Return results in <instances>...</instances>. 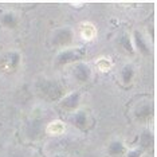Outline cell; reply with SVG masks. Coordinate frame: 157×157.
<instances>
[{"label": "cell", "instance_id": "cell-1", "mask_svg": "<svg viewBox=\"0 0 157 157\" xmlns=\"http://www.w3.org/2000/svg\"><path fill=\"white\" fill-rule=\"evenodd\" d=\"M97 36V27L90 22H85L81 24V38L83 40L90 42Z\"/></svg>", "mask_w": 157, "mask_h": 157}, {"label": "cell", "instance_id": "cell-2", "mask_svg": "<svg viewBox=\"0 0 157 157\" xmlns=\"http://www.w3.org/2000/svg\"><path fill=\"white\" fill-rule=\"evenodd\" d=\"M47 133L50 136H60L66 132V124L60 120H55V121H51L48 125H47Z\"/></svg>", "mask_w": 157, "mask_h": 157}, {"label": "cell", "instance_id": "cell-3", "mask_svg": "<svg viewBox=\"0 0 157 157\" xmlns=\"http://www.w3.org/2000/svg\"><path fill=\"white\" fill-rule=\"evenodd\" d=\"M95 67L101 71V73H106L113 67V62L112 59L108 58V56H101L95 60Z\"/></svg>", "mask_w": 157, "mask_h": 157}]
</instances>
